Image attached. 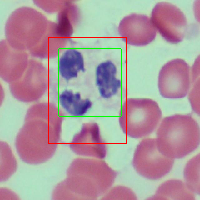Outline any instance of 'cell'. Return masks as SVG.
Listing matches in <instances>:
<instances>
[{"instance_id":"cell-12","label":"cell","mask_w":200,"mask_h":200,"mask_svg":"<svg viewBox=\"0 0 200 200\" xmlns=\"http://www.w3.org/2000/svg\"><path fill=\"white\" fill-rule=\"evenodd\" d=\"M109 195L110 198L119 200H137V197L130 188L126 187L119 186L112 189Z\"/></svg>"},{"instance_id":"cell-5","label":"cell","mask_w":200,"mask_h":200,"mask_svg":"<svg viewBox=\"0 0 200 200\" xmlns=\"http://www.w3.org/2000/svg\"><path fill=\"white\" fill-rule=\"evenodd\" d=\"M191 69L184 60L174 59L165 64L158 75V86L161 95L168 99L186 96L191 86Z\"/></svg>"},{"instance_id":"cell-11","label":"cell","mask_w":200,"mask_h":200,"mask_svg":"<svg viewBox=\"0 0 200 200\" xmlns=\"http://www.w3.org/2000/svg\"><path fill=\"white\" fill-rule=\"evenodd\" d=\"M200 154L191 159L186 164L184 171L185 183L192 192L199 195Z\"/></svg>"},{"instance_id":"cell-13","label":"cell","mask_w":200,"mask_h":200,"mask_svg":"<svg viewBox=\"0 0 200 200\" xmlns=\"http://www.w3.org/2000/svg\"><path fill=\"white\" fill-rule=\"evenodd\" d=\"M199 92L200 82L199 79L195 82L189 96V101L192 108L199 115L200 114Z\"/></svg>"},{"instance_id":"cell-7","label":"cell","mask_w":200,"mask_h":200,"mask_svg":"<svg viewBox=\"0 0 200 200\" xmlns=\"http://www.w3.org/2000/svg\"><path fill=\"white\" fill-rule=\"evenodd\" d=\"M117 68L111 61L100 63L96 70V84L100 96L105 99L115 95L121 87V80L116 78Z\"/></svg>"},{"instance_id":"cell-9","label":"cell","mask_w":200,"mask_h":200,"mask_svg":"<svg viewBox=\"0 0 200 200\" xmlns=\"http://www.w3.org/2000/svg\"><path fill=\"white\" fill-rule=\"evenodd\" d=\"M59 71L61 76L67 81L77 77L79 71L85 72L82 53L74 49L66 50L60 58Z\"/></svg>"},{"instance_id":"cell-2","label":"cell","mask_w":200,"mask_h":200,"mask_svg":"<svg viewBox=\"0 0 200 200\" xmlns=\"http://www.w3.org/2000/svg\"><path fill=\"white\" fill-rule=\"evenodd\" d=\"M162 115L159 106L154 100L128 98L122 106L118 121L125 135L138 138L152 133L157 127Z\"/></svg>"},{"instance_id":"cell-8","label":"cell","mask_w":200,"mask_h":200,"mask_svg":"<svg viewBox=\"0 0 200 200\" xmlns=\"http://www.w3.org/2000/svg\"><path fill=\"white\" fill-rule=\"evenodd\" d=\"M148 199L193 200L195 198L185 182L179 180L171 179L162 183L154 195Z\"/></svg>"},{"instance_id":"cell-4","label":"cell","mask_w":200,"mask_h":200,"mask_svg":"<svg viewBox=\"0 0 200 200\" xmlns=\"http://www.w3.org/2000/svg\"><path fill=\"white\" fill-rule=\"evenodd\" d=\"M151 20L156 29L167 42H181L187 33L186 17L177 6L166 2L157 3L151 12Z\"/></svg>"},{"instance_id":"cell-10","label":"cell","mask_w":200,"mask_h":200,"mask_svg":"<svg viewBox=\"0 0 200 200\" xmlns=\"http://www.w3.org/2000/svg\"><path fill=\"white\" fill-rule=\"evenodd\" d=\"M59 99L62 107L69 114L74 116L84 115L92 105L89 99H82L79 93H74L70 90L63 91L60 95Z\"/></svg>"},{"instance_id":"cell-6","label":"cell","mask_w":200,"mask_h":200,"mask_svg":"<svg viewBox=\"0 0 200 200\" xmlns=\"http://www.w3.org/2000/svg\"><path fill=\"white\" fill-rule=\"evenodd\" d=\"M118 32L124 42L136 46L150 43L157 34L156 28L148 16L136 13L124 17L119 24Z\"/></svg>"},{"instance_id":"cell-3","label":"cell","mask_w":200,"mask_h":200,"mask_svg":"<svg viewBox=\"0 0 200 200\" xmlns=\"http://www.w3.org/2000/svg\"><path fill=\"white\" fill-rule=\"evenodd\" d=\"M174 159L162 154L158 150L156 139L145 138L137 146L132 159V165L142 176L149 179L162 178L172 169Z\"/></svg>"},{"instance_id":"cell-1","label":"cell","mask_w":200,"mask_h":200,"mask_svg":"<svg viewBox=\"0 0 200 200\" xmlns=\"http://www.w3.org/2000/svg\"><path fill=\"white\" fill-rule=\"evenodd\" d=\"M156 136L159 151L173 159L185 157L195 151L200 144L199 125L190 114H175L164 118Z\"/></svg>"}]
</instances>
